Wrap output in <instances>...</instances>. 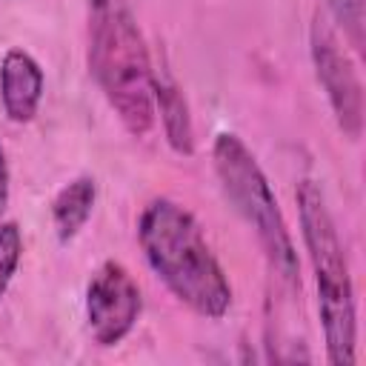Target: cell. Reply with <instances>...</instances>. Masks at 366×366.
I'll use <instances>...</instances> for the list:
<instances>
[{
	"instance_id": "6da1fadb",
	"label": "cell",
	"mask_w": 366,
	"mask_h": 366,
	"mask_svg": "<svg viewBox=\"0 0 366 366\" xmlns=\"http://www.w3.org/2000/svg\"><path fill=\"white\" fill-rule=\"evenodd\" d=\"M143 254L169 292L203 317H223L232 306V286L212 254L197 220L174 200H152L137 223Z\"/></svg>"
},
{
	"instance_id": "7a4b0ae2",
	"label": "cell",
	"mask_w": 366,
	"mask_h": 366,
	"mask_svg": "<svg viewBox=\"0 0 366 366\" xmlns=\"http://www.w3.org/2000/svg\"><path fill=\"white\" fill-rule=\"evenodd\" d=\"M89 69L126 132L143 137L154 126V74L137 20L123 0H92Z\"/></svg>"
},
{
	"instance_id": "3957f363",
	"label": "cell",
	"mask_w": 366,
	"mask_h": 366,
	"mask_svg": "<svg viewBox=\"0 0 366 366\" xmlns=\"http://www.w3.org/2000/svg\"><path fill=\"white\" fill-rule=\"evenodd\" d=\"M297 209L303 240L317 280V315L326 340V357L332 366H352L357 346V312L349 274L346 249L337 237L326 197L315 180H300Z\"/></svg>"
},
{
	"instance_id": "277c9868",
	"label": "cell",
	"mask_w": 366,
	"mask_h": 366,
	"mask_svg": "<svg viewBox=\"0 0 366 366\" xmlns=\"http://www.w3.org/2000/svg\"><path fill=\"white\" fill-rule=\"evenodd\" d=\"M212 157H214V169H217L226 197L234 203V209L243 214V220L254 229L272 269L286 283L300 286L292 234L286 229V220L280 214L274 192H272L263 169L257 166L254 154L249 152V146L237 134L223 132V134H217V140L212 146Z\"/></svg>"
},
{
	"instance_id": "5b68a950",
	"label": "cell",
	"mask_w": 366,
	"mask_h": 366,
	"mask_svg": "<svg viewBox=\"0 0 366 366\" xmlns=\"http://www.w3.org/2000/svg\"><path fill=\"white\" fill-rule=\"evenodd\" d=\"M140 286L117 260L100 263L86 286V317L100 346H117L137 323Z\"/></svg>"
},
{
	"instance_id": "8992f818",
	"label": "cell",
	"mask_w": 366,
	"mask_h": 366,
	"mask_svg": "<svg viewBox=\"0 0 366 366\" xmlns=\"http://www.w3.org/2000/svg\"><path fill=\"white\" fill-rule=\"evenodd\" d=\"M312 63L317 71V80L329 97L332 114L340 126V132L349 140H357L363 132V86L355 71V63L340 49L335 31L317 17L312 23Z\"/></svg>"
},
{
	"instance_id": "52a82bcc",
	"label": "cell",
	"mask_w": 366,
	"mask_h": 366,
	"mask_svg": "<svg viewBox=\"0 0 366 366\" xmlns=\"http://www.w3.org/2000/svg\"><path fill=\"white\" fill-rule=\"evenodd\" d=\"M43 69L40 63L23 51L9 49L0 63V100L11 123H29L37 114L40 97H43Z\"/></svg>"
},
{
	"instance_id": "ba28073f",
	"label": "cell",
	"mask_w": 366,
	"mask_h": 366,
	"mask_svg": "<svg viewBox=\"0 0 366 366\" xmlns=\"http://www.w3.org/2000/svg\"><path fill=\"white\" fill-rule=\"evenodd\" d=\"M94 197H97V186L92 177H74L54 194L51 220H54V232H57L60 243H69L71 237H77V232L92 217Z\"/></svg>"
},
{
	"instance_id": "9c48e42d",
	"label": "cell",
	"mask_w": 366,
	"mask_h": 366,
	"mask_svg": "<svg viewBox=\"0 0 366 366\" xmlns=\"http://www.w3.org/2000/svg\"><path fill=\"white\" fill-rule=\"evenodd\" d=\"M154 103L160 106V120L166 129V137L177 154H192L194 152V132H192V117L183 94L177 92L174 83L169 80H154Z\"/></svg>"
},
{
	"instance_id": "30bf717a",
	"label": "cell",
	"mask_w": 366,
	"mask_h": 366,
	"mask_svg": "<svg viewBox=\"0 0 366 366\" xmlns=\"http://www.w3.org/2000/svg\"><path fill=\"white\" fill-rule=\"evenodd\" d=\"M20 252H23V234L14 220L0 223V300L9 292V283L20 266Z\"/></svg>"
},
{
	"instance_id": "8fae6325",
	"label": "cell",
	"mask_w": 366,
	"mask_h": 366,
	"mask_svg": "<svg viewBox=\"0 0 366 366\" xmlns=\"http://www.w3.org/2000/svg\"><path fill=\"white\" fill-rule=\"evenodd\" d=\"M335 20L343 26V34L349 37L355 51H363V31H366V11L363 0H326Z\"/></svg>"
},
{
	"instance_id": "7c38bea8",
	"label": "cell",
	"mask_w": 366,
	"mask_h": 366,
	"mask_svg": "<svg viewBox=\"0 0 366 366\" xmlns=\"http://www.w3.org/2000/svg\"><path fill=\"white\" fill-rule=\"evenodd\" d=\"M6 206H9V166H6L3 146H0V214L6 212Z\"/></svg>"
}]
</instances>
